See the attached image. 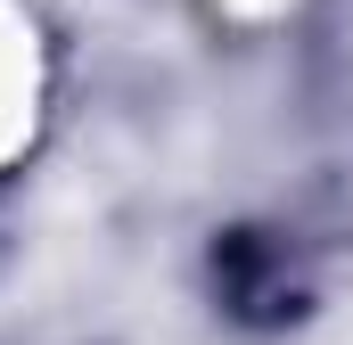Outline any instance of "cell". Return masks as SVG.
<instances>
[{
  "instance_id": "obj_1",
  "label": "cell",
  "mask_w": 353,
  "mask_h": 345,
  "mask_svg": "<svg viewBox=\"0 0 353 345\" xmlns=\"http://www.w3.org/2000/svg\"><path fill=\"white\" fill-rule=\"evenodd\" d=\"M214 288H222V304L239 321H296L304 313V288H296L288 255L271 247L263 230H230L214 247Z\"/></svg>"
}]
</instances>
